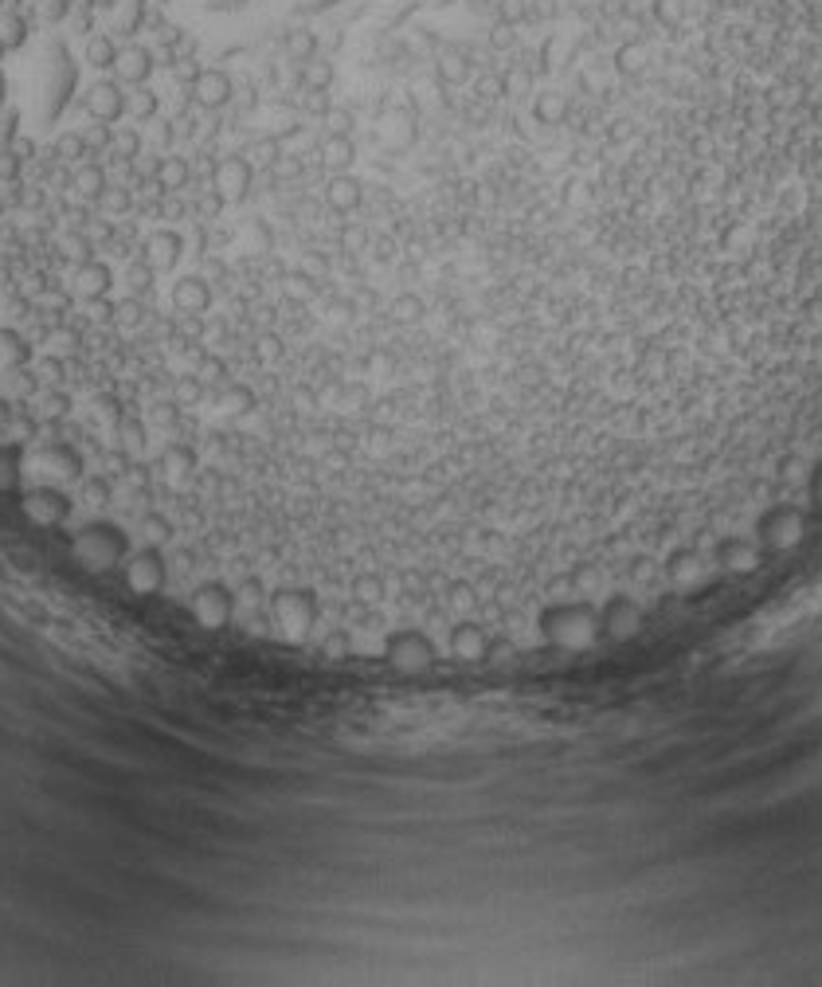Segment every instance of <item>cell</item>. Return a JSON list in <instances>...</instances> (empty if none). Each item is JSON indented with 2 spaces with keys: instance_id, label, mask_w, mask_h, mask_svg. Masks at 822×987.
<instances>
[{
  "instance_id": "d6986e66",
  "label": "cell",
  "mask_w": 822,
  "mask_h": 987,
  "mask_svg": "<svg viewBox=\"0 0 822 987\" xmlns=\"http://www.w3.org/2000/svg\"><path fill=\"white\" fill-rule=\"evenodd\" d=\"M79 498L94 506V510H106L114 502V478L110 474H87L79 478Z\"/></svg>"
},
{
  "instance_id": "83f0119b",
  "label": "cell",
  "mask_w": 822,
  "mask_h": 987,
  "mask_svg": "<svg viewBox=\"0 0 822 987\" xmlns=\"http://www.w3.org/2000/svg\"><path fill=\"white\" fill-rule=\"evenodd\" d=\"M149 423L161 427V431H177L181 427V404L177 400H157L149 408Z\"/></svg>"
},
{
  "instance_id": "7a4b0ae2",
  "label": "cell",
  "mask_w": 822,
  "mask_h": 987,
  "mask_svg": "<svg viewBox=\"0 0 822 987\" xmlns=\"http://www.w3.org/2000/svg\"><path fill=\"white\" fill-rule=\"evenodd\" d=\"M75 79H79V71H75V63H71L67 47L47 44L44 63H40V94H36V102H40V118H44L47 126L63 114L67 98H71V91H75Z\"/></svg>"
},
{
  "instance_id": "1f68e13d",
  "label": "cell",
  "mask_w": 822,
  "mask_h": 987,
  "mask_svg": "<svg viewBox=\"0 0 822 987\" xmlns=\"http://www.w3.org/2000/svg\"><path fill=\"white\" fill-rule=\"evenodd\" d=\"M16 138H20V110L4 106L0 110V149H12Z\"/></svg>"
},
{
  "instance_id": "277c9868",
  "label": "cell",
  "mask_w": 822,
  "mask_h": 987,
  "mask_svg": "<svg viewBox=\"0 0 822 987\" xmlns=\"http://www.w3.org/2000/svg\"><path fill=\"white\" fill-rule=\"evenodd\" d=\"M169 580V561L161 553V545H145L126 557V584L134 588L137 596H157Z\"/></svg>"
},
{
  "instance_id": "30bf717a",
  "label": "cell",
  "mask_w": 822,
  "mask_h": 987,
  "mask_svg": "<svg viewBox=\"0 0 822 987\" xmlns=\"http://www.w3.org/2000/svg\"><path fill=\"white\" fill-rule=\"evenodd\" d=\"M212 302H216V294H212V282L204 279V275H181V279L173 282V310L181 318H200L204 322V314L212 310Z\"/></svg>"
},
{
  "instance_id": "7c38bea8",
  "label": "cell",
  "mask_w": 822,
  "mask_h": 987,
  "mask_svg": "<svg viewBox=\"0 0 822 987\" xmlns=\"http://www.w3.org/2000/svg\"><path fill=\"white\" fill-rule=\"evenodd\" d=\"M75 290H79L87 302L110 298V290H114V271H110V263H102V259L79 263V267H75Z\"/></svg>"
},
{
  "instance_id": "ffe728a7",
  "label": "cell",
  "mask_w": 822,
  "mask_h": 987,
  "mask_svg": "<svg viewBox=\"0 0 822 987\" xmlns=\"http://www.w3.org/2000/svg\"><path fill=\"white\" fill-rule=\"evenodd\" d=\"M149 314H153L149 298H137V294H130V298L114 302V322H118V326H126V329L145 326V322H149Z\"/></svg>"
},
{
  "instance_id": "5bb4252c",
  "label": "cell",
  "mask_w": 822,
  "mask_h": 987,
  "mask_svg": "<svg viewBox=\"0 0 822 987\" xmlns=\"http://www.w3.org/2000/svg\"><path fill=\"white\" fill-rule=\"evenodd\" d=\"M149 24V0H118L114 4V32L134 40L137 32H145Z\"/></svg>"
},
{
  "instance_id": "4fadbf2b",
  "label": "cell",
  "mask_w": 822,
  "mask_h": 987,
  "mask_svg": "<svg viewBox=\"0 0 822 987\" xmlns=\"http://www.w3.org/2000/svg\"><path fill=\"white\" fill-rule=\"evenodd\" d=\"M24 443L20 439H0V490H20L24 482Z\"/></svg>"
},
{
  "instance_id": "cb8c5ba5",
  "label": "cell",
  "mask_w": 822,
  "mask_h": 987,
  "mask_svg": "<svg viewBox=\"0 0 822 987\" xmlns=\"http://www.w3.org/2000/svg\"><path fill=\"white\" fill-rule=\"evenodd\" d=\"M141 533H145V545H165V541H173V521L165 514H157V510H149V514L141 517Z\"/></svg>"
},
{
  "instance_id": "5b68a950",
  "label": "cell",
  "mask_w": 822,
  "mask_h": 987,
  "mask_svg": "<svg viewBox=\"0 0 822 987\" xmlns=\"http://www.w3.org/2000/svg\"><path fill=\"white\" fill-rule=\"evenodd\" d=\"M32 463H36L40 474H47V478H59V482H79V478H83V470H87L83 451H79L71 439H47L44 447L32 455Z\"/></svg>"
},
{
  "instance_id": "6da1fadb",
  "label": "cell",
  "mask_w": 822,
  "mask_h": 987,
  "mask_svg": "<svg viewBox=\"0 0 822 987\" xmlns=\"http://www.w3.org/2000/svg\"><path fill=\"white\" fill-rule=\"evenodd\" d=\"M71 553L91 572H114L130 557V533L122 525H114V521H87L71 537Z\"/></svg>"
},
{
  "instance_id": "f35d334b",
  "label": "cell",
  "mask_w": 822,
  "mask_h": 987,
  "mask_svg": "<svg viewBox=\"0 0 822 987\" xmlns=\"http://www.w3.org/2000/svg\"><path fill=\"white\" fill-rule=\"evenodd\" d=\"M63 373H67V365H63L59 357H47L44 365H40V376H44V380H55V384L63 380Z\"/></svg>"
},
{
  "instance_id": "603a6c76",
  "label": "cell",
  "mask_w": 822,
  "mask_h": 987,
  "mask_svg": "<svg viewBox=\"0 0 822 987\" xmlns=\"http://www.w3.org/2000/svg\"><path fill=\"white\" fill-rule=\"evenodd\" d=\"M141 149H145V138H141L137 126H118V130H114L110 153H118L122 161H134V157H141Z\"/></svg>"
},
{
  "instance_id": "e0dca14e",
  "label": "cell",
  "mask_w": 822,
  "mask_h": 987,
  "mask_svg": "<svg viewBox=\"0 0 822 987\" xmlns=\"http://www.w3.org/2000/svg\"><path fill=\"white\" fill-rule=\"evenodd\" d=\"M157 188L161 192H181V188L192 185V165L184 161V157H161V165H157Z\"/></svg>"
},
{
  "instance_id": "e575fe53",
  "label": "cell",
  "mask_w": 822,
  "mask_h": 987,
  "mask_svg": "<svg viewBox=\"0 0 822 987\" xmlns=\"http://www.w3.org/2000/svg\"><path fill=\"white\" fill-rule=\"evenodd\" d=\"M67 412H71L67 392H47L44 396V420H67Z\"/></svg>"
},
{
  "instance_id": "f546056e",
  "label": "cell",
  "mask_w": 822,
  "mask_h": 987,
  "mask_svg": "<svg viewBox=\"0 0 822 987\" xmlns=\"http://www.w3.org/2000/svg\"><path fill=\"white\" fill-rule=\"evenodd\" d=\"M55 153L63 157V161H83V157H91V145L83 134H63L59 145H55Z\"/></svg>"
},
{
  "instance_id": "7402d4cb",
  "label": "cell",
  "mask_w": 822,
  "mask_h": 987,
  "mask_svg": "<svg viewBox=\"0 0 822 987\" xmlns=\"http://www.w3.org/2000/svg\"><path fill=\"white\" fill-rule=\"evenodd\" d=\"M28 40V20H24V12H8L4 20H0V47L4 51H16V47H24Z\"/></svg>"
},
{
  "instance_id": "60d3db41",
  "label": "cell",
  "mask_w": 822,
  "mask_h": 987,
  "mask_svg": "<svg viewBox=\"0 0 822 987\" xmlns=\"http://www.w3.org/2000/svg\"><path fill=\"white\" fill-rule=\"evenodd\" d=\"M4 102H8V79H4V71H0V110H4Z\"/></svg>"
},
{
  "instance_id": "8fae6325",
  "label": "cell",
  "mask_w": 822,
  "mask_h": 987,
  "mask_svg": "<svg viewBox=\"0 0 822 987\" xmlns=\"http://www.w3.org/2000/svg\"><path fill=\"white\" fill-rule=\"evenodd\" d=\"M153 67H157V55H153L149 47L130 44V47H122V51H118L114 75H118V83H122V87H145V83H149V75H153Z\"/></svg>"
},
{
  "instance_id": "9c48e42d",
  "label": "cell",
  "mask_w": 822,
  "mask_h": 987,
  "mask_svg": "<svg viewBox=\"0 0 822 987\" xmlns=\"http://www.w3.org/2000/svg\"><path fill=\"white\" fill-rule=\"evenodd\" d=\"M231 91H235V75L228 67H204L200 79L192 83L188 98L200 106V110H224L231 102Z\"/></svg>"
},
{
  "instance_id": "f1b7e54d",
  "label": "cell",
  "mask_w": 822,
  "mask_h": 987,
  "mask_svg": "<svg viewBox=\"0 0 822 987\" xmlns=\"http://www.w3.org/2000/svg\"><path fill=\"white\" fill-rule=\"evenodd\" d=\"M130 110H134L137 122H153V118H157V110H161V98L149 91V87H137L134 102H130Z\"/></svg>"
},
{
  "instance_id": "3957f363",
  "label": "cell",
  "mask_w": 822,
  "mask_h": 987,
  "mask_svg": "<svg viewBox=\"0 0 822 987\" xmlns=\"http://www.w3.org/2000/svg\"><path fill=\"white\" fill-rule=\"evenodd\" d=\"M235 615H239V600H235V588L224 580H204L192 592V619L204 631H224Z\"/></svg>"
},
{
  "instance_id": "9a60e30c",
  "label": "cell",
  "mask_w": 822,
  "mask_h": 987,
  "mask_svg": "<svg viewBox=\"0 0 822 987\" xmlns=\"http://www.w3.org/2000/svg\"><path fill=\"white\" fill-rule=\"evenodd\" d=\"M28 361H32V341L20 329H0V365L16 373V369H28Z\"/></svg>"
},
{
  "instance_id": "d6a6232c",
  "label": "cell",
  "mask_w": 822,
  "mask_h": 987,
  "mask_svg": "<svg viewBox=\"0 0 822 987\" xmlns=\"http://www.w3.org/2000/svg\"><path fill=\"white\" fill-rule=\"evenodd\" d=\"M83 138L91 145V153H102V149H110L114 145V126H106V122H91L87 130H83Z\"/></svg>"
},
{
  "instance_id": "44dd1931",
  "label": "cell",
  "mask_w": 822,
  "mask_h": 987,
  "mask_svg": "<svg viewBox=\"0 0 822 987\" xmlns=\"http://www.w3.org/2000/svg\"><path fill=\"white\" fill-rule=\"evenodd\" d=\"M75 192L83 196V200H102V192H106V173H102V165H94V161H87L79 173H75Z\"/></svg>"
},
{
  "instance_id": "2e32d148",
  "label": "cell",
  "mask_w": 822,
  "mask_h": 987,
  "mask_svg": "<svg viewBox=\"0 0 822 987\" xmlns=\"http://www.w3.org/2000/svg\"><path fill=\"white\" fill-rule=\"evenodd\" d=\"M118 51L122 47L114 44V36H106V32H94L87 36V47H83V63L94 67V71H114V63H118Z\"/></svg>"
},
{
  "instance_id": "ba28073f",
  "label": "cell",
  "mask_w": 822,
  "mask_h": 987,
  "mask_svg": "<svg viewBox=\"0 0 822 987\" xmlns=\"http://www.w3.org/2000/svg\"><path fill=\"white\" fill-rule=\"evenodd\" d=\"M145 255V263L153 267V271H161V275H169V271H177L184 259V251H188V239H184L177 228H157V232H149L145 239V247H141Z\"/></svg>"
},
{
  "instance_id": "4dcf8cb0",
  "label": "cell",
  "mask_w": 822,
  "mask_h": 987,
  "mask_svg": "<svg viewBox=\"0 0 822 987\" xmlns=\"http://www.w3.org/2000/svg\"><path fill=\"white\" fill-rule=\"evenodd\" d=\"M98 204H102L110 216H122V212H130V208H134V196H130V188L118 185V188H106Z\"/></svg>"
},
{
  "instance_id": "4316f807",
  "label": "cell",
  "mask_w": 822,
  "mask_h": 987,
  "mask_svg": "<svg viewBox=\"0 0 822 987\" xmlns=\"http://www.w3.org/2000/svg\"><path fill=\"white\" fill-rule=\"evenodd\" d=\"M63 255L79 267V263H87V259H94V239L87 232H67L63 235Z\"/></svg>"
},
{
  "instance_id": "484cf974",
  "label": "cell",
  "mask_w": 822,
  "mask_h": 987,
  "mask_svg": "<svg viewBox=\"0 0 822 987\" xmlns=\"http://www.w3.org/2000/svg\"><path fill=\"white\" fill-rule=\"evenodd\" d=\"M118 439H122V447L134 455V451L145 447L149 427H145V420H137V416H122V420H118Z\"/></svg>"
},
{
  "instance_id": "ab89813d",
  "label": "cell",
  "mask_w": 822,
  "mask_h": 987,
  "mask_svg": "<svg viewBox=\"0 0 822 987\" xmlns=\"http://www.w3.org/2000/svg\"><path fill=\"white\" fill-rule=\"evenodd\" d=\"M12 416H16V412H12V404H8V400H0V427H8Z\"/></svg>"
},
{
  "instance_id": "d4e9b609",
  "label": "cell",
  "mask_w": 822,
  "mask_h": 987,
  "mask_svg": "<svg viewBox=\"0 0 822 987\" xmlns=\"http://www.w3.org/2000/svg\"><path fill=\"white\" fill-rule=\"evenodd\" d=\"M153 275H157V271H153L145 259H137V263L126 267V279L122 282L130 286V294H137V298H153Z\"/></svg>"
},
{
  "instance_id": "d590c367",
  "label": "cell",
  "mask_w": 822,
  "mask_h": 987,
  "mask_svg": "<svg viewBox=\"0 0 822 987\" xmlns=\"http://www.w3.org/2000/svg\"><path fill=\"white\" fill-rule=\"evenodd\" d=\"M36 4H40V16H44L47 24H59L71 12V0H36Z\"/></svg>"
},
{
  "instance_id": "836d02e7",
  "label": "cell",
  "mask_w": 822,
  "mask_h": 987,
  "mask_svg": "<svg viewBox=\"0 0 822 987\" xmlns=\"http://www.w3.org/2000/svg\"><path fill=\"white\" fill-rule=\"evenodd\" d=\"M20 169H24V153L16 145L0 149V181H20Z\"/></svg>"
},
{
  "instance_id": "8d00e7d4",
  "label": "cell",
  "mask_w": 822,
  "mask_h": 987,
  "mask_svg": "<svg viewBox=\"0 0 822 987\" xmlns=\"http://www.w3.org/2000/svg\"><path fill=\"white\" fill-rule=\"evenodd\" d=\"M12 427H16V435H20V443H24V439H32V435L40 431V420H36L32 412H24V408H20V412L12 416Z\"/></svg>"
},
{
  "instance_id": "ac0fdd59",
  "label": "cell",
  "mask_w": 822,
  "mask_h": 987,
  "mask_svg": "<svg viewBox=\"0 0 822 987\" xmlns=\"http://www.w3.org/2000/svg\"><path fill=\"white\" fill-rule=\"evenodd\" d=\"M157 467L165 470L169 478H188L196 470V447L192 443H169L165 455L157 459Z\"/></svg>"
},
{
  "instance_id": "52a82bcc",
  "label": "cell",
  "mask_w": 822,
  "mask_h": 987,
  "mask_svg": "<svg viewBox=\"0 0 822 987\" xmlns=\"http://www.w3.org/2000/svg\"><path fill=\"white\" fill-rule=\"evenodd\" d=\"M83 110H87L91 122H106L110 126V122H118L130 110V98H126L118 79H98L83 94Z\"/></svg>"
},
{
  "instance_id": "74e56055",
  "label": "cell",
  "mask_w": 822,
  "mask_h": 987,
  "mask_svg": "<svg viewBox=\"0 0 822 987\" xmlns=\"http://www.w3.org/2000/svg\"><path fill=\"white\" fill-rule=\"evenodd\" d=\"M12 388H16V396H32V392L40 388V376L28 373V369H16V373H12Z\"/></svg>"
},
{
  "instance_id": "8992f818",
  "label": "cell",
  "mask_w": 822,
  "mask_h": 987,
  "mask_svg": "<svg viewBox=\"0 0 822 987\" xmlns=\"http://www.w3.org/2000/svg\"><path fill=\"white\" fill-rule=\"evenodd\" d=\"M71 510H75L71 494H67V490H59L55 482L32 486V490L24 494V514L32 517L36 525H44V529H55V525H63V521L71 517Z\"/></svg>"
}]
</instances>
